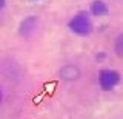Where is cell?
Here are the masks:
<instances>
[{"instance_id":"cell-4","label":"cell","mask_w":123,"mask_h":119,"mask_svg":"<svg viewBox=\"0 0 123 119\" xmlns=\"http://www.w3.org/2000/svg\"><path fill=\"white\" fill-rule=\"evenodd\" d=\"M89 14L95 17H105L109 14V6L105 0H92L89 5Z\"/></svg>"},{"instance_id":"cell-9","label":"cell","mask_w":123,"mask_h":119,"mask_svg":"<svg viewBox=\"0 0 123 119\" xmlns=\"http://www.w3.org/2000/svg\"><path fill=\"white\" fill-rule=\"evenodd\" d=\"M3 101V91H2V87H0V104Z\"/></svg>"},{"instance_id":"cell-8","label":"cell","mask_w":123,"mask_h":119,"mask_svg":"<svg viewBox=\"0 0 123 119\" xmlns=\"http://www.w3.org/2000/svg\"><path fill=\"white\" fill-rule=\"evenodd\" d=\"M95 57H97V59H103V57H105V53H100V54H97Z\"/></svg>"},{"instance_id":"cell-5","label":"cell","mask_w":123,"mask_h":119,"mask_svg":"<svg viewBox=\"0 0 123 119\" xmlns=\"http://www.w3.org/2000/svg\"><path fill=\"white\" fill-rule=\"evenodd\" d=\"M60 76H62L63 80H77L80 77V68L77 67V65L68 63V65H65V67H62Z\"/></svg>"},{"instance_id":"cell-2","label":"cell","mask_w":123,"mask_h":119,"mask_svg":"<svg viewBox=\"0 0 123 119\" xmlns=\"http://www.w3.org/2000/svg\"><path fill=\"white\" fill-rule=\"evenodd\" d=\"M122 82V74L112 68H103L98 71V85L103 91L114 90Z\"/></svg>"},{"instance_id":"cell-10","label":"cell","mask_w":123,"mask_h":119,"mask_svg":"<svg viewBox=\"0 0 123 119\" xmlns=\"http://www.w3.org/2000/svg\"><path fill=\"white\" fill-rule=\"evenodd\" d=\"M32 2H42V0H32Z\"/></svg>"},{"instance_id":"cell-3","label":"cell","mask_w":123,"mask_h":119,"mask_svg":"<svg viewBox=\"0 0 123 119\" xmlns=\"http://www.w3.org/2000/svg\"><path fill=\"white\" fill-rule=\"evenodd\" d=\"M37 25H38V19L36 16H28L25 17L18 25V34L23 39H28L34 33L37 31Z\"/></svg>"},{"instance_id":"cell-6","label":"cell","mask_w":123,"mask_h":119,"mask_svg":"<svg viewBox=\"0 0 123 119\" xmlns=\"http://www.w3.org/2000/svg\"><path fill=\"white\" fill-rule=\"evenodd\" d=\"M114 51L120 59H123V33L118 34L115 37V42H114Z\"/></svg>"},{"instance_id":"cell-1","label":"cell","mask_w":123,"mask_h":119,"mask_svg":"<svg viewBox=\"0 0 123 119\" xmlns=\"http://www.w3.org/2000/svg\"><path fill=\"white\" fill-rule=\"evenodd\" d=\"M68 28H69L71 33L85 37V36H89V34L92 33V29H94V23H92V20H91L89 13H86V11H80V13L74 14V16L69 19Z\"/></svg>"},{"instance_id":"cell-7","label":"cell","mask_w":123,"mask_h":119,"mask_svg":"<svg viewBox=\"0 0 123 119\" xmlns=\"http://www.w3.org/2000/svg\"><path fill=\"white\" fill-rule=\"evenodd\" d=\"M5 5H6V0H0V9L5 8Z\"/></svg>"}]
</instances>
